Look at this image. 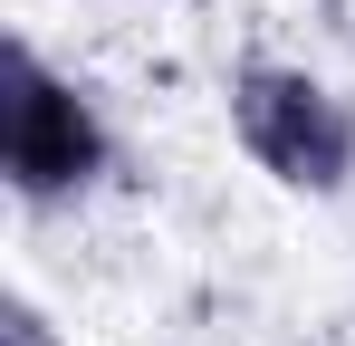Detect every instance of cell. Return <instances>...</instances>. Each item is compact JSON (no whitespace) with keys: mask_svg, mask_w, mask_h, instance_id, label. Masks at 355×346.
<instances>
[{"mask_svg":"<svg viewBox=\"0 0 355 346\" xmlns=\"http://www.w3.org/2000/svg\"><path fill=\"white\" fill-rule=\"evenodd\" d=\"M0 346H58V318H49L39 298H10V318H0Z\"/></svg>","mask_w":355,"mask_h":346,"instance_id":"3","label":"cell"},{"mask_svg":"<svg viewBox=\"0 0 355 346\" xmlns=\"http://www.w3.org/2000/svg\"><path fill=\"white\" fill-rule=\"evenodd\" d=\"M231 135L240 154L297 202H336L355 183V97L297 58H240L231 67Z\"/></svg>","mask_w":355,"mask_h":346,"instance_id":"1","label":"cell"},{"mask_svg":"<svg viewBox=\"0 0 355 346\" xmlns=\"http://www.w3.org/2000/svg\"><path fill=\"white\" fill-rule=\"evenodd\" d=\"M0 173L29 212H67L116 173V125L106 106L49 67L29 39H10V77H0Z\"/></svg>","mask_w":355,"mask_h":346,"instance_id":"2","label":"cell"}]
</instances>
